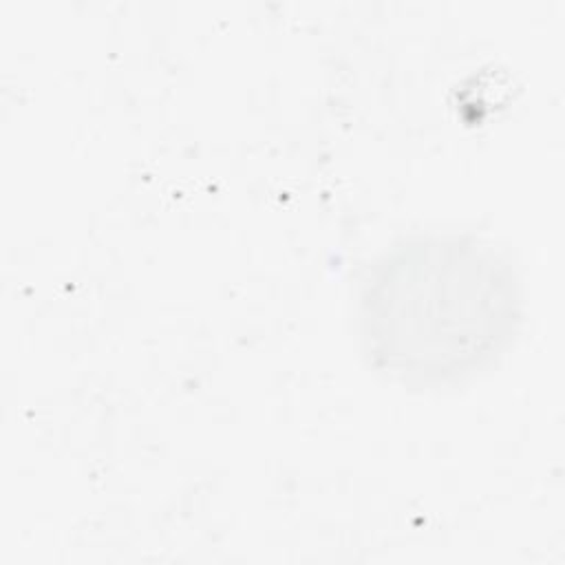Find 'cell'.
<instances>
[{
  "label": "cell",
  "mask_w": 565,
  "mask_h": 565,
  "mask_svg": "<svg viewBox=\"0 0 565 565\" xmlns=\"http://www.w3.org/2000/svg\"><path fill=\"white\" fill-rule=\"evenodd\" d=\"M358 318L364 353L380 371L415 384L461 380L514 333L516 278L481 241L408 238L369 269Z\"/></svg>",
  "instance_id": "6da1fadb"
}]
</instances>
